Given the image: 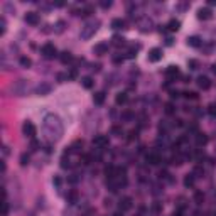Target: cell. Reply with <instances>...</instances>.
Listing matches in <instances>:
<instances>
[{
  "mask_svg": "<svg viewBox=\"0 0 216 216\" xmlns=\"http://www.w3.org/2000/svg\"><path fill=\"white\" fill-rule=\"evenodd\" d=\"M93 102H95V105H103V103H105V93H103V91L95 93L93 95Z\"/></svg>",
  "mask_w": 216,
  "mask_h": 216,
  "instance_id": "d6986e66",
  "label": "cell"
},
{
  "mask_svg": "<svg viewBox=\"0 0 216 216\" xmlns=\"http://www.w3.org/2000/svg\"><path fill=\"white\" fill-rule=\"evenodd\" d=\"M152 208H154V211H155V213H159V211H161V204H159V203H155Z\"/></svg>",
  "mask_w": 216,
  "mask_h": 216,
  "instance_id": "7bdbcfd3",
  "label": "cell"
},
{
  "mask_svg": "<svg viewBox=\"0 0 216 216\" xmlns=\"http://www.w3.org/2000/svg\"><path fill=\"white\" fill-rule=\"evenodd\" d=\"M164 111L167 115H172L174 111H176V108H174V105L172 103H165V106H164Z\"/></svg>",
  "mask_w": 216,
  "mask_h": 216,
  "instance_id": "4dcf8cb0",
  "label": "cell"
},
{
  "mask_svg": "<svg viewBox=\"0 0 216 216\" xmlns=\"http://www.w3.org/2000/svg\"><path fill=\"white\" fill-rule=\"evenodd\" d=\"M187 66H189L191 69H198V61L196 59H189L187 61Z\"/></svg>",
  "mask_w": 216,
  "mask_h": 216,
  "instance_id": "f35d334b",
  "label": "cell"
},
{
  "mask_svg": "<svg viewBox=\"0 0 216 216\" xmlns=\"http://www.w3.org/2000/svg\"><path fill=\"white\" fill-rule=\"evenodd\" d=\"M203 199H204V196H203V193H201V191H198V193H196V194H194V201H196V203H203Z\"/></svg>",
  "mask_w": 216,
  "mask_h": 216,
  "instance_id": "836d02e7",
  "label": "cell"
},
{
  "mask_svg": "<svg viewBox=\"0 0 216 216\" xmlns=\"http://www.w3.org/2000/svg\"><path fill=\"white\" fill-rule=\"evenodd\" d=\"M111 133H113V135H122V127H118V125L111 127Z\"/></svg>",
  "mask_w": 216,
  "mask_h": 216,
  "instance_id": "8d00e7d4",
  "label": "cell"
},
{
  "mask_svg": "<svg viewBox=\"0 0 216 216\" xmlns=\"http://www.w3.org/2000/svg\"><path fill=\"white\" fill-rule=\"evenodd\" d=\"M132 206H133V203H132V198H128V196H125V198L120 199V203H118V208H120V211H128V209H132Z\"/></svg>",
  "mask_w": 216,
  "mask_h": 216,
  "instance_id": "30bf717a",
  "label": "cell"
},
{
  "mask_svg": "<svg viewBox=\"0 0 216 216\" xmlns=\"http://www.w3.org/2000/svg\"><path fill=\"white\" fill-rule=\"evenodd\" d=\"M76 201H78V191L76 189H71L68 193V203L69 204H74Z\"/></svg>",
  "mask_w": 216,
  "mask_h": 216,
  "instance_id": "603a6c76",
  "label": "cell"
},
{
  "mask_svg": "<svg viewBox=\"0 0 216 216\" xmlns=\"http://www.w3.org/2000/svg\"><path fill=\"white\" fill-rule=\"evenodd\" d=\"M187 44H189L191 47H199L201 46V37H198V36H191V37H187Z\"/></svg>",
  "mask_w": 216,
  "mask_h": 216,
  "instance_id": "ffe728a7",
  "label": "cell"
},
{
  "mask_svg": "<svg viewBox=\"0 0 216 216\" xmlns=\"http://www.w3.org/2000/svg\"><path fill=\"white\" fill-rule=\"evenodd\" d=\"M123 27H125V20H122V19H113V20H111V29L120 30V29H123Z\"/></svg>",
  "mask_w": 216,
  "mask_h": 216,
  "instance_id": "44dd1931",
  "label": "cell"
},
{
  "mask_svg": "<svg viewBox=\"0 0 216 216\" xmlns=\"http://www.w3.org/2000/svg\"><path fill=\"white\" fill-rule=\"evenodd\" d=\"M22 132H24V135H26V137L34 139L36 133H37V128H36V125L32 122H26L24 125H22Z\"/></svg>",
  "mask_w": 216,
  "mask_h": 216,
  "instance_id": "277c9868",
  "label": "cell"
},
{
  "mask_svg": "<svg viewBox=\"0 0 216 216\" xmlns=\"http://www.w3.org/2000/svg\"><path fill=\"white\" fill-rule=\"evenodd\" d=\"M56 26H58V29H56V32H63V26H64V22H63V20H59V22H58V24H56Z\"/></svg>",
  "mask_w": 216,
  "mask_h": 216,
  "instance_id": "b9f144b4",
  "label": "cell"
},
{
  "mask_svg": "<svg viewBox=\"0 0 216 216\" xmlns=\"http://www.w3.org/2000/svg\"><path fill=\"white\" fill-rule=\"evenodd\" d=\"M171 96H172V98H177L179 93H177V91H171Z\"/></svg>",
  "mask_w": 216,
  "mask_h": 216,
  "instance_id": "bcb514c9",
  "label": "cell"
},
{
  "mask_svg": "<svg viewBox=\"0 0 216 216\" xmlns=\"http://www.w3.org/2000/svg\"><path fill=\"white\" fill-rule=\"evenodd\" d=\"M145 161H147V164L150 165H157L159 162H161V155L159 154H147V157H145Z\"/></svg>",
  "mask_w": 216,
  "mask_h": 216,
  "instance_id": "9a60e30c",
  "label": "cell"
},
{
  "mask_svg": "<svg viewBox=\"0 0 216 216\" xmlns=\"http://www.w3.org/2000/svg\"><path fill=\"white\" fill-rule=\"evenodd\" d=\"M127 100H128L127 93H118V95H117V98H115L117 105H123V103H127Z\"/></svg>",
  "mask_w": 216,
  "mask_h": 216,
  "instance_id": "4316f807",
  "label": "cell"
},
{
  "mask_svg": "<svg viewBox=\"0 0 216 216\" xmlns=\"http://www.w3.org/2000/svg\"><path fill=\"white\" fill-rule=\"evenodd\" d=\"M208 5H209V7H213V5H216V0H209V2H208Z\"/></svg>",
  "mask_w": 216,
  "mask_h": 216,
  "instance_id": "c3c4849f",
  "label": "cell"
},
{
  "mask_svg": "<svg viewBox=\"0 0 216 216\" xmlns=\"http://www.w3.org/2000/svg\"><path fill=\"white\" fill-rule=\"evenodd\" d=\"M59 59H61V63L63 64H68L69 61L73 59V56H71V52H68V51H64V52H61V56H59Z\"/></svg>",
  "mask_w": 216,
  "mask_h": 216,
  "instance_id": "484cf974",
  "label": "cell"
},
{
  "mask_svg": "<svg viewBox=\"0 0 216 216\" xmlns=\"http://www.w3.org/2000/svg\"><path fill=\"white\" fill-rule=\"evenodd\" d=\"M100 5H102L103 9H110V7H111V2H110V0H108V2H106V0H103Z\"/></svg>",
  "mask_w": 216,
  "mask_h": 216,
  "instance_id": "60d3db41",
  "label": "cell"
},
{
  "mask_svg": "<svg viewBox=\"0 0 216 216\" xmlns=\"http://www.w3.org/2000/svg\"><path fill=\"white\" fill-rule=\"evenodd\" d=\"M51 85L49 83H41V85L36 86V95H39V96H44V95H49L51 93Z\"/></svg>",
  "mask_w": 216,
  "mask_h": 216,
  "instance_id": "9c48e42d",
  "label": "cell"
},
{
  "mask_svg": "<svg viewBox=\"0 0 216 216\" xmlns=\"http://www.w3.org/2000/svg\"><path fill=\"white\" fill-rule=\"evenodd\" d=\"M111 41H113V44H115L117 47H120V46H125V44H127L125 37H122V36H113V39H111Z\"/></svg>",
  "mask_w": 216,
  "mask_h": 216,
  "instance_id": "d4e9b609",
  "label": "cell"
},
{
  "mask_svg": "<svg viewBox=\"0 0 216 216\" xmlns=\"http://www.w3.org/2000/svg\"><path fill=\"white\" fill-rule=\"evenodd\" d=\"M137 135H139V132H137V130H130V132H128V140H130V142H132V140H135Z\"/></svg>",
  "mask_w": 216,
  "mask_h": 216,
  "instance_id": "ab89813d",
  "label": "cell"
},
{
  "mask_svg": "<svg viewBox=\"0 0 216 216\" xmlns=\"http://www.w3.org/2000/svg\"><path fill=\"white\" fill-rule=\"evenodd\" d=\"M161 59H162V49L154 47V49L149 51V61L150 63H157V61H161Z\"/></svg>",
  "mask_w": 216,
  "mask_h": 216,
  "instance_id": "52a82bcc",
  "label": "cell"
},
{
  "mask_svg": "<svg viewBox=\"0 0 216 216\" xmlns=\"http://www.w3.org/2000/svg\"><path fill=\"white\" fill-rule=\"evenodd\" d=\"M29 164V155L27 154H22L20 155V165H27Z\"/></svg>",
  "mask_w": 216,
  "mask_h": 216,
  "instance_id": "d590c367",
  "label": "cell"
},
{
  "mask_svg": "<svg viewBox=\"0 0 216 216\" xmlns=\"http://www.w3.org/2000/svg\"><path fill=\"white\" fill-rule=\"evenodd\" d=\"M81 149H83V140H76V142H73V144L66 149L64 155H69V154H80Z\"/></svg>",
  "mask_w": 216,
  "mask_h": 216,
  "instance_id": "5b68a950",
  "label": "cell"
},
{
  "mask_svg": "<svg viewBox=\"0 0 216 216\" xmlns=\"http://www.w3.org/2000/svg\"><path fill=\"white\" fill-rule=\"evenodd\" d=\"M198 19H201V20H208V19H211V10L208 9V7L199 9L198 10Z\"/></svg>",
  "mask_w": 216,
  "mask_h": 216,
  "instance_id": "2e32d148",
  "label": "cell"
},
{
  "mask_svg": "<svg viewBox=\"0 0 216 216\" xmlns=\"http://www.w3.org/2000/svg\"><path fill=\"white\" fill-rule=\"evenodd\" d=\"M44 130H46L47 137L51 140H59L63 137V132H64V127H63V122L58 115L54 113H49L44 117Z\"/></svg>",
  "mask_w": 216,
  "mask_h": 216,
  "instance_id": "6da1fadb",
  "label": "cell"
},
{
  "mask_svg": "<svg viewBox=\"0 0 216 216\" xmlns=\"http://www.w3.org/2000/svg\"><path fill=\"white\" fill-rule=\"evenodd\" d=\"M203 167H196L194 171H193V174H194V177H201V176H203Z\"/></svg>",
  "mask_w": 216,
  "mask_h": 216,
  "instance_id": "74e56055",
  "label": "cell"
},
{
  "mask_svg": "<svg viewBox=\"0 0 216 216\" xmlns=\"http://www.w3.org/2000/svg\"><path fill=\"white\" fill-rule=\"evenodd\" d=\"M179 74H181V71H179L177 66H169V68L165 69V76L169 78V80H176Z\"/></svg>",
  "mask_w": 216,
  "mask_h": 216,
  "instance_id": "4fadbf2b",
  "label": "cell"
},
{
  "mask_svg": "<svg viewBox=\"0 0 216 216\" xmlns=\"http://www.w3.org/2000/svg\"><path fill=\"white\" fill-rule=\"evenodd\" d=\"M206 144H208L206 133H196V145H198V147H204Z\"/></svg>",
  "mask_w": 216,
  "mask_h": 216,
  "instance_id": "e0dca14e",
  "label": "cell"
},
{
  "mask_svg": "<svg viewBox=\"0 0 216 216\" xmlns=\"http://www.w3.org/2000/svg\"><path fill=\"white\" fill-rule=\"evenodd\" d=\"M196 83H198V86L201 89H209L211 88V81H209L208 76H199L198 80H196Z\"/></svg>",
  "mask_w": 216,
  "mask_h": 216,
  "instance_id": "7c38bea8",
  "label": "cell"
},
{
  "mask_svg": "<svg viewBox=\"0 0 216 216\" xmlns=\"http://www.w3.org/2000/svg\"><path fill=\"white\" fill-rule=\"evenodd\" d=\"M100 27V20H91L88 22L83 29H81V39H89L91 36H95V32Z\"/></svg>",
  "mask_w": 216,
  "mask_h": 216,
  "instance_id": "7a4b0ae2",
  "label": "cell"
},
{
  "mask_svg": "<svg viewBox=\"0 0 216 216\" xmlns=\"http://www.w3.org/2000/svg\"><path fill=\"white\" fill-rule=\"evenodd\" d=\"M61 167H63V169H69V167H71V161H69L68 155L61 157Z\"/></svg>",
  "mask_w": 216,
  "mask_h": 216,
  "instance_id": "83f0119b",
  "label": "cell"
},
{
  "mask_svg": "<svg viewBox=\"0 0 216 216\" xmlns=\"http://www.w3.org/2000/svg\"><path fill=\"white\" fill-rule=\"evenodd\" d=\"M93 145H95V147H98V149L108 147V137H106V135H96L93 139Z\"/></svg>",
  "mask_w": 216,
  "mask_h": 216,
  "instance_id": "ba28073f",
  "label": "cell"
},
{
  "mask_svg": "<svg viewBox=\"0 0 216 216\" xmlns=\"http://www.w3.org/2000/svg\"><path fill=\"white\" fill-rule=\"evenodd\" d=\"M54 184H56V186H61V179L59 177H54Z\"/></svg>",
  "mask_w": 216,
  "mask_h": 216,
  "instance_id": "f6af8a7d",
  "label": "cell"
},
{
  "mask_svg": "<svg viewBox=\"0 0 216 216\" xmlns=\"http://www.w3.org/2000/svg\"><path fill=\"white\" fill-rule=\"evenodd\" d=\"M14 91V95H17V96H22V95L26 93V85H24V81H19L17 85H12V88H10Z\"/></svg>",
  "mask_w": 216,
  "mask_h": 216,
  "instance_id": "8fae6325",
  "label": "cell"
},
{
  "mask_svg": "<svg viewBox=\"0 0 216 216\" xmlns=\"http://www.w3.org/2000/svg\"><path fill=\"white\" fill-rule=\"evenodd\" d=\"M41 52H42V56L44 58H47V59H52V58L58 56V49H56V46L54 44H51V42L44 44V46L41 47Z\"/></svg>",
  "mask_w": 216,
  "mask_h": 216,
  "instance_id": "3957f363",
  "label": "cell"
},
{
  "mask_svg": "<svg viewBox=\"0 0 216 216\" xmlns=\"http://www.w3.org/2000/svg\"><path fill=\"white\" fill-rule=\"evenodd\" d=\"M7 154H9V147H7V145H4V155H7Z\"/></svg>",
  "mask_w": 216,
  "mask_h": 216,
  "instance_id": "7dc6e473",
  "label": "cell"
},
{
  "mask_svg": "<svg viewBox=\"0 0 216 216\" xmlns=\"http://www.w3.org/2000/svg\"><path fill=\"white\" fill-rule=\"evenodd\" d=\"M179 27H181V22L176 20V19H172V20H169V24H167V29L169 30H179Z\"/></svg>",
  "mask_w": 216,
  "mask_h": 216,
  "instance_id": "cb8c5ba5",
  "label": "cell"
},
{
  "mask_svg": "<svg viewBox=\"0 0 216 216\" xmlns=\"http://www.w3.org/2000/svg\"><path fill=\"white\" fill-rule=\"evenodd\" d=\"M24 19H26V22L29 24V26H39V22H41L39 14H36V12H27Z\"/></svg>",
  "mask_w": 216,
  "mask_h": 216,
  "instance_id": "8992f818",
  "label": "cell"
},
{
  "mask_svg": "<svg viewBox=\"0 0 216 216\" xmlns=\"http://www.w3.org/2000/svg\"><path fill=\"white\" fill-rule=\"evenodd\" d=\"M182 96L186 98V100H196V98H198V95H196L194 91H184V93H182Z\"/></svg>",
  "mask_w": 216,
  "mask_h": 216,
  "instance_id": "f546056e",
  "label": "cell"
},
{
  "mask_svg": "<svg viewBox=\"0 0 216 216\" xmlns=\"http://www.w3.org/2000/svg\"><path fill=\"white\" fill-rule=\"evenodd\" d=\"M208 113L211 115V117H214L216 115V103H211V105L208 106Z\"/></svg>",
  "mask_w": 216,
  "mask_h": 216,
  "instance_id": "e575fe53",
  "label": "cell"
},
{
  "mask_svg": "<svg viewBox=\"0 0 216 216\" xmlns=\"http://www.w3.org/2000/svg\"><path fill=\"white\" fill-rule=\"evenodd\" d=\"M5 30H7V22H5L4 17H2V19H0V34L4 36V34H5Z\"/></svg>",
  "mask_w": 216,
  "mask_h": 216,
  "instance_id": "d6a6232c",
  "label": "cell"
},
{
  "mask_svg": "<svg viewBox=\"0 0 216 216\" xmlns=\"http://www.w3.org/2000/svg\"><path fill=\"white\" fill-rule=\"evenodd\" d=\"M93 52L95 54H106L108 52V42H98L96 46L93 47Z\"/></svg>",
  "mask_w": 216,
  "mask_h": 216,
  "instance_id": "5bb4252c",
  "label": "cell"
},
{
  "mask_svg": "<svg viewBox=\"0 0 216 216\" xmlns=\"http://www.w3.org/2000/svg\"><path fill=\"white\" fill-rule=\"evenodd\" d=\"M211 69H213V73H214V74H216V63H214V64H213V66H211Z\"/></svg>",
  "mask_w": 216,
  "mask_h": 216,
  "instance_id": "681fc988",
  "label": "cell"
},
{
  "mask_svg": "<svg viewBox=\"0 0 216 216\" xmlns=\"http://www.w3.org/2000/svg\"><path fill=\"white\" fill-rule=\"evenodd\" d=\"M81 85H83V88L91 89V88H93V85H95V81H93V78H91V76H85L83 80H81Z\"/></svg>",
  "mask_w": 216,
  "mask_h": 216,
  "instance_id": "ac0fdd59",
  "label": "cell"
},
{
  "mask_svg": "<svg viewBox=\"0 0 216 216\" xmlns=\"http://www.w3.org/2000/svg\"><path fill=\"white\" fill-rule=\"evenodd\" d=\"M123 118H125V120H130V118H132V113H128V111H125V113H123Z\"/></svg>",
  "mask_w": 216,
  "mask_h": 216,
  "instance_id": "ee69618b",
  "label": "cell"
},
{
  "mask_svg": "<svg viewBox=\"0 0 216 216\" xmlns=\"http://www.w3.org/2000/svg\"><path fill=\"white\" fill-rule=\"evenodd\" d=\"M19 63H20L22 68H30V64H32V61L27 58V56H22L20 59H19Z\"/></svg>",
  "mask_w": 216,
  "mask_h": 216,
  "instance_id": "f1b7e54d",
  "label": "cell"
},
{
  "mask_svg": "<svg viewBox=\"0 0 216 216\" xmlns=\"http://www.w3.org/2000/svg\"><path fill=\"white\" fill-rule=\"evenodd\" d=\"M194 181H196L194 174H193V172L187 174L186 177H184V186H186V187H193V186H194Z\"/></svg>",
  "mask_w": 216,
  "mask_h": 216,
  "instance_id": "7402d4cb",
  "label": "cell"
},
{
  "mask_svg": "<svg viewBox=\"0 0 216 216\" xmlns=\"http://www.w3.org/2000/svg\"><path fill=\"white\" fill-rule=\"evenodd\" d=\"M172 164H174V165H181V164H184V157H181V155H174V157H172Z\"/></svg>",
  "mask_w": 216,
  "mask_h": 216,
  "instance_id": "1f68e13d",
  "label": "cell"
}]
</instances>
